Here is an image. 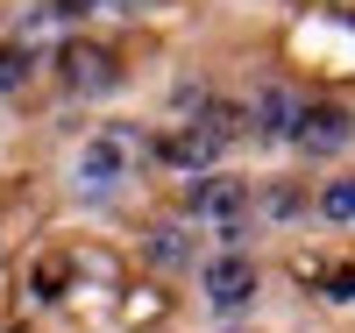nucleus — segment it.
<instances>
[{
    "mask_svg": "<svg viewBox=\"0 0 355 333\" xmlns=\"http://www.w3.org/2000/svg\"><path fill=\"white\" fill-rule=\"evenodd\" d=\"M227 107H206V120H192V128H178L171 142H164V156L171 163H192V170H206V163H214L220 156V142H227Z\"/></svg>",
    "mask_w": 355,
    "mask_h": 333,
    "instance_id": "obj_1",
    "label": "nucleus"
},
{
    "mask_svg": "<svg viewBox=\"0 0 355 333\" xmlns=\"http://www.w3.org/2000/svg\"><path fill=\"white\" fill-rule=\"evenodd\" d=\"M64 85L71 93H114L121 85V64L100 43H64Z\"/></svg>",
    "mask_w": 355,
    "mask_h": 333,
    "instance_id": "obj_2",
    "label": "nucleus"
},
{
    "mask_svg": "<svg viewBox=\"0 0 355 333\" xmlns=\"http://www.w3.org/2000/svg\"><path fill=\"white\" fill-rule=\"evenodd\" d=\"M291 142H299L306 156H334V149L348 142V114H341V107H299V128H291Z\"/></svg>",
    "mask_w": 355,
    "mask_h": 333,
    "instance_id": "obj_3",
    "label": "nucleus"
},
{
    "mask_svg": "<svg viewBox=\"0 0 355 333\" xmlns=\"http://www.w3.org/2000/svg\"><path fill=\"white\" fill-rule=\"evenodd\" d=\"M21 291L36 298V305H57V298L71 291V255H64V249H43L36 262L21 269Z\"/></svg>",
    "mask_w": 355,
    "mask_h": 333,
    "instance_id": "obj_4",
    "label": "nucleus"
},
{
    "mask_svg": "<svg viewBox=\"0 0 355 333\" xmlns=\"http://www.w3.org/2000/svg\"><path fill=\"white\" fill-rule=\"evenodd\" d=\"M206 291H214V305H220V312H242L249 298H256V269H249L242 255H227V262L206 269Z\"/></svg>",
    "mask_w": 355,
    "mask_h": 333,
    "instance_id": "obj_5",
    "label": "nucleus"
},
{
    "mask_svg": "<svg viewBox=\"0 0 355 333\" xmlns=\"http://www.w3.org/2000/svg\"><path fill=\"white\" fill-rule=\"evenodd\" d=\"M242 185H234V177H206V185H192V206H199V213H214V220H234V213H242Z\"/></svg>",
    "mask_w": 355,
    "mask_h": 333,
    "instance_id": "obj_6",
    "label": "nucleus"
},
{
    "mask_svg": "<svg viewBox=\"0 0 355 333\" xmlns=\"http://www.w3.org/2000/svg\"><path fill=\"white\" fill-rule=\"evenodd\" d=\"M114 177H121V149H114V135H107V142H93V149H85V156H78V185L107 192Z\"/></svg>",
    "mask_w": 355,
    "mask_h": 333,
    "instance_id": "obj_7",
    "label": "nucleus"
},
{
    "mask_svg": "<svg viewBox=\"0 0 355 333\" xmlns=\"http://www.w3.org/2000/svg\"><path fill=\"white\" fill-rule=\"evenodd\" d=\"M291 128H299V107L284 93H263L256 100V135H291Z\"/></svg>",
    "mask_w": 355,
    "mask_h": 333,
    "instance_id": "obj_8",
    "label": "nucleus"
},
{
    "mask_svg": "<svg viewBox=\"0 0 355 333\" xmlns=\"http://www.w3.org/2000/svg\"><path fill=\"white\" fill-rule=\"evenodd\" d=\"M320 213H327V220H355V177H341V185L320 192Z\"/></svg>",
    "mask_w": 355,
    "mask_h": 333,
    "instance_id": "obj_9",
    "label": "nucleus"
},
{
    "mask_svg": "<svg viewBox=\"0 0 355 333\" xmlns=\"http://www.w3.org/2000/svg\"><path fill=\"white\" fill-rule=\"evenodd\" d=\"M21 78H28V57H21L15 43H0V93H15Z\"/></svg>",
    "mask_w": 355,
    "mask_h": 333,
    "instance_id": "obj_10",
    "label": "nucleus"
},
{
    "mask_svg": "<svg viewBox=\"0 0 355 333\" xmlns=\"http://www.w3.org/2000/svg\"><path fill=\"white\" fill-rule=\"evenodd\" d=\"M320 284H327V298H334V305H348V298H355V262H341V269H320Z\"/></svg>",
    "mask_w": 355,
    "mask_h": 333,
    "instance_id": "obj_11",
    "label": "nucleus"
},
{
    "mask_svg": "<svg viewBox=\"0 0 355 333\" xmlns=\"http://www.w3.org/2000/svg\"><path fill=\"white\" fill-rule=\"evenodd\" d=\"M150 249H157V262H185V234H171V227H164Z\"/></svg>",
    "mask_w": 355,
    "mask_h": 333,
    "instance_id": "obj_12",
    "label": "nucleus"
},
{
    "mask_svg": "<svg viewBox=\"0 0 355 333\" xmlns=\"http://www.w3.org/2000/svg\"><path fill=\"white\" fill-rule=\"evenodd\" d=\"M93 0H50V15H85Z\"/></svg>",
    "mask_w": 355,
    "mask_h": 333,
    "instance_id": "obj_13",
    "label": "nucleus"
}]
</instances>
